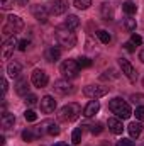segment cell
<instances>
[{
  "mask_svg": "<svg viewBox=\"0 0 144 146\" xmlns=\"http://www.w3.org/2000/svg\"><path fill=\"white\" fill-rule=\"evenodd\" d=\"M0 5L3 10H10L14 7V0H0Z\"/></svg>",
  "mask_w": 144,
  "mask_h": 146,
  "instance_id": "1f68e13d",
  "label": "cell"
},
{
  "mask_svg": "<svg viewBox=\"0 0 144 146\" xmlns=\"http://www.w3.org/2000/svg\"><path fill=\"white\" fill-rule=\"evenodd\" d=\"M98 110H100V104H98L97 100H90V102L85 106V109H83V115H85V117H93Z\"/></svg>",
  "mask_w": 144,
  "mask_h": 146,
  "instance_id": "2e32d148",
  "label": "cell"
},
{
  "mask_svg": "<svg viewBox=\"0 0 144 146\" xmlns=\"http://www.w3.org/2000/svg\"><path fill=\"white\" fill-rule=\"evenodd\" d=\"M56 39H58V42L61 44V46H65V48H73L75 44H76V36L73 34L70 29H63V27H58L56 29Z\"/></svg>",
  "mask_w": 144,
  "mask_h": 146,
  "instance_id": "277c9868",
  "label": "cell"
},
{
  "mask_svg": "<svg viewBox=\"0 0 144 146\" xmlns=\"http://www.w3.org/2000/svg\"><path fill=\"white\" fill-rule=\"evenodd\" d=\"M131 42H132L134 46H139V44L143 42V37L139 36V34H132V36H131Z\"/></svg>",
  "mask_w": 144,
  "mask_h": 146,
  "instance_id": "e575fe53",
  "label": "cell"
},
{
  "mask_svg": "<svg viewBox=\"0 0 144 146\" xmlns=\"http://www.w3.org/2000/svg\"><path fill=\"white\" fill-rule=\"evenodd\" d=\"M88 127H90V133H92V134H100V133L104 131V124H102V122H92Z\"/></svg>",
  "mask_w": 144,
  "mask_h": 146,
  "instance_id": "d4e9b609",
  "label": "cell"
},
{
  "mask_svg": "<svg viewBox=\"0 0 144 146\" xmlns=\"http://www.w3.org/2000/svg\"><path fill=\"white\" fill-rule=\"evenodd\" d=\"M59 56H61V51L58 49V48H49L48 51H46V60L48 61H51V63H54V61H58L59 60Z\"/></svg>",
  "mask_w": 144,
  "mask_h": 146,
  "instance_id": "ffe728a7",
  "label": "cell"
},
{
  "mask_svg": "<svg viewBox=\"0 0 144 146\" xmlns=\"http://www.w3.org/2000/svg\"><path fill=\"white\" fill-rule=\"evenodd\" d=\"M20 70H22V66L19 65V63H9V66H7V73H9V76H19L20 75Z\"/></svg>",
  "mask_w": 144,
  "mask_h": 146,
  "instance_id": "7402d4cb",
  "label": "cell"
},
{
  "mask_svg": "<svg viewBox=\"0 0 144 146\" xmlns=\"http://www.w3.org/2000/svg\"><path fill=\"white\" fill-rule=\"evenodd\" d=\"M127 131H129V134H131L132 139H137L141 136V133H143V124L141 122H131L129 127H127Z\"/></svg>",
  "mask_w": 144,
  "mask_h": 146,
  "instance_id": "ac0fdd59",
  "label": "cell"
},
{
  "mask_svg": "<svg viewBox=\"0 0 144 146\" xmlns=\"http://www.w3.org/2000/svg\"><path fill=\"white\" fill-rule=\"evenodd\" d=\"M122 9H124V12H126L127 15H132V14H136V10H137V7H136L134 2H126V3L122 5Z\"/></svg>",
  "mask_w": 144,
  "mask_h": 146,
  "instance_id": "603a6c76",
  "label": "cell"
},
{
  "mask_svg": "<svg viewBox=\"0 0 144 146\" xmlns=\"http://www.w3.org/2000/svg\"><path fill=\"white\" fill-rule=\"evenodd\" d=\"M81 134H83V129H81V127H76V129L73 131V134H71L73 145H80V143H81Z\"/></svg>",
  "mask_w": 144,
  "mask_h": 146,
  "instance_id": "cb8c5ba5",
  "label": "cell"
},
{
  "mask_svg": "<svg viewBox=\"0 0 144 146\" xmlns=\"http://www.w3.org/2000/svg\"><path fill=\"white\" fill-rule=\"evenodd\" d=\"M102 17L105 21H112L114 19V9H112V5L108 2H104L102 3Z\"/></svg>",
  "mask_w": 144,
  "mask_h": 146,
  "instance_id": "44dd1931",
  "label": "cell"
},
{
  "mask_svg": "<svg viewBox=\"0 0 144 146\" xmlns=\"http://www.w3.org/2000/svg\"><path fill=\"white\" fill-rule=\"evenodd\" d=\"M14 87H15V94L17 95H22V97L29 95V82H27V78H19Z\"/></svg>",
  "mask_w": 144,
  "mask_h": 146,
  "instance_id": "4fadbf2b",
  "label": "cell"
},
{
  "mask_svg": "<svg viewBox=\"0 0 144 146\" xmlns=\"http://www.w3.org/2000/svg\"><path fill=\"white\" fill-rule=\"evenodd\" d=\"M7 88H9V85H7V80H5V78H2V92L5 94V92H7Z\"/></svg>",
  "mask_w": 144,
  "mask_h": 146,
  "instance_id": "ab89813d",
  "label": "cell"
},
{
  "mask_svg": "<svg viewBox=\"0 0 144 146\" xmlns=\"http://www.w3.org/2000/svg\"><path fill=\"white\" fill-rule=\"evenodd\" d=\"M22 27H24V22L19 15H9L3 26V36H15V33H19Z\"/></svg>",
  "mask_w": 144,
  "mask_h": 146,
  "instance_id": "3957f363",
  "label": "cell"
},
{
  "mask_svg": "<svg viewBox=\"0 0 144 146\" xmlns=\"http://www.w3.org/2000/svg\"><path fill=\"white\" fill-rule=\"evenodd\" d=\"M108 109L112 110V114H115L119 119H129L131 117V107H129V104L126 102V100H122V99H112L110 102H108Z\"/></svg>",
  "mask_w": 144,
  "mask_h": 146,
  "instance_id": "7a4b0ae2",
  "label": "cell"
},
{
  "mask_svg": "<svg viewBox=\"0 0 144 146\" xmlns=\"http://www.w3.org/2000/svg\"><path fill=\"white\" fill-rule=\"evenodd\" d=\"M15 2H17L19 5H27V2H29V0H15Z\"/></svg>",
  "mask_w": 144,
  "mask_h": 146,
  "instance_id": "60d3db41",
  "label": "cell"
},
{
  "mask_svg": "<svg viewBox=\"0 0 144 146\" xmlns=\"http://www.w3.org/2000/svg\"><path fill=\"white\" fill-rule=\"evenodd\" d=\"M115 146H134V143H132L131 139H124V138H122L120 141H117V145Z\"/></svg>",
  "mask_w": 144,
  "mask_h": 146,
  "instance_id": "8d00e7d4",
  "label": "cell"
},
{
  "mask_svg": "<svg viewBox=\"0 0 144 146\" xmlns=\"http://www.w3.org/2000/svg\"><path fill=\"white\" fill-rule=\"evenodd\" d=\"M124 48H126L129 53H132V51H134V44H132L131 41H129V42H126V44H124Z\"/></svg>",
  "mask_w": 144,
  "mask_h": 146,
  "instance_id": "f35d334b",
  "label": "cell"
},
{
  "mask_svg": "<svg viewBox=\"0 0 144 146\" xmlns=\"http://www.w3.org/2000/svg\"><path fill=\"white\" fill-rule=\"evenodd\" d=\"M119 66H120V70H122V73L129 78V82H136L137 80V72H136V68L126 60V58H119Z\"/></svg>",
  "mask_w": 144,
  "mask_h": 146,
  "instance_id": "52a82bcc",
  "label": "cell"
},
{
  "mask_svg": "<svg viewBox=\"0 0 144 146\" xmlns=\"http://www.w3.org/2000/svg\"><path fill=\"white\" fill-rule=\"evenodd\" d=\"M97 36H98V39H100L104 44H108V42H110V39H112V36L108 34L107 31H98V33H97Z\"/></svg>",
  "mask_w": 144,
  "mask_h": 146,
  "instance_id": "f1b7e54d",
  "label": "cell"
},
{
  "mask_svg": "<svg viewBox=\"0 0 144 146\" xmlns=\"http://www.w3.org/2000/svg\"><path fill=\"white\" fill-rule=\"evenodd\" d=\"M22 139H24V141H32V139H36L34 129H26V131L22 133Z\"/></svg>",
  "mask_w": 144,
  "mask_h": 146,
  "instance_id": "83f0119b",
  "label": "cell"
},
{
  "mask_svg": "<svg viewBox=\"0 0 144 146\" xmlns=\"http://www.w3.org/2000/svg\"><path fill=\"white\" fill-rule=\"evenodd\" d=\"M80 114H81V107L76 102H71V104H66V106H63L59 109L58 119L63 121V122H73V121H76L80 117Z\"/></svg>",
  "mask_w": 144,
  "mask_h": 146,
  "instance_id": "6da1fadb",
  "label": "cell"
},
{
  "mask_svg": "<svg viewBox=\"0 0 144 146\" xmlns=\"http://www.w3.org/2000/svg\"><path fill=\"white\" fill-rule=\"evenodd\" d=\"M66 10H68L66 0H54V3H51V9H49V12L54 14V15H61V14H65Z\"/></svg>",
  "mask_w": 144,
  "mask_h": 146,
  "instance_id": "5bb4252c",
  "label": "cell"
},
{
  "mask_svg": "<svg viewBox=\"0 0 144 146\" xmlns=\"http://www.w3.org/2000/svg\"><path fill=\"white\" fill-rule=\"evenodd\" d=\"M92 5V0H75V7L80 10H87Z\"/></svg>",
  "mask_w": 144,
  "mask_h": 146,
  "instance_id": "4316f807",
  "label": "cell"
},
{
  "mask_svg": "<svg viewBox=\"0 0 144 146\" xmlns=\"http://www.w3.org/2000/svg\"><path fill=\"white\" fill-rule=\"evenodd\" d=\"M32 15H34V19H37L39 22H46L48 17H49V10H48L44 5L37 3V5L32 7Z\"/></svg>",
  "mask_w": 144,
  "mask_h": 146,
  "instance_id": "7c38bea8",
  "label": "cell"
},
{
  "mask_svg": "<svg viewBox=\"0 0 144 146\" xmlns=\"http://www.w3.org/2000/svg\"><path fill=\"white\" fill-rule=\"evenodd\" d=\"M0 145H5V136H0Z\"/></svg>",
  "mask_w": 144,
  "mask_h": 146,
  "instance_id": "7bdbcfd3",
  "label": "cell"
},
{
  "mask_svg": "<svg viewBox=\"0 0 144 146\" xmlns=\"http://www.w3.org/2000/svg\"><path fill=\"white\" fill-rule=\"evenodd\" d=\"M61 73L66 78H76L80 73V65L76 60H66L61 63Z\"/></svg>",
  "mask_w": 144,
  "mask_h": 146,
  "instance_id": "5b68a950",
  "label": "cell"
},
{
  "mask_svg": "<svg viewBox=\"0 0 144 146\" xmlns=\"http://www.w3.org/2000/svg\"><path fill=\"white\" fill-rule=\"evenodd\" d=\"M14 122H15L14 114H10V112H2L0 124H2V127H3V129H10V127H14Z\"/></svg>",
  "mask_w": 144,
  "mask_h": 146,
  "instance_id": "e0dca14e",
  "label": "cell"
},
{
  "mask_svg": "<svg viewBox=\"0 0 144 146\" xmlns=\"http://www.w3.org/2000/svg\"><path fill=\"white\" fill-rule=\"evenodd\" d=\"M76 61H78L80 68H88V66H92V60L87 58V56H81V58H78Z\"/></svg>",
  "mask_w": 144,
  "mask_h": 146,
  "instance_id": "f546056e",
  "label": "cell"
},
{
  "mask_svg": "<svg viewBox=\"0 0 144 146\" xmlns=\"http://www.w3.org/2000/svg\"><path fill=\"white\" fill-rule=\"evenodd\" d=\"M24 102H26L27 106H36V104H37V97H36V95H32V94H29V95L26 97V100H24Z\"/></svg>",
  "mask_w": 144,
  "mask_h": 146,
  "instance_id": "836d02e7",
  "label": "cell"
},
{
  "mask_svg": "<svg viewBox=\"0 0 144 146\" xmlns=\"http://www.w3.org/2000/svg\"><path fill=\"white\" fill-rule=\"evenodd\" d=\"M83 94H85L87 97L97 100V99L107 95L108 94V87H102V85H87V87L83 88Z\"/></svg>",
  "mask_w": 144,
  "mask_h": 146,
  "instance_id": "8992f818",
  "label": "cell"
},
{
  "mask_svg": "<svg viewBox=\"0 0 144 146\" xmlns=\"http://www.w3.org/2000/svg\"><path fill=\"white\" fill-rule=\"evenodd\" d=\"M136 19H131V17H127V19H124V27L127 29V31H136Z\"/></svg>",
  "mask_w": 144,
  "mask_h": 146,
  "instance_id": "484cf974",
  "label": "cell"
},
{
  "mask_svg": "<svg viewBox=\"0 0 144 146\" xmlns=\"http://www.w3.org/2000/svg\"><path fill=\"white\" fill-rule=\"evenodd\" d=\"M27 46H29V41H27V39H24V41H20V42H19V49H20V51H26V49H27Z\"/></svg>",
  "mask_w": 144,
  "mask_h": 146,
  "instance_id": "74e56055",
  "label": "cell"
},
{
  "mask_svg": "<svg viewBox=\"0 0 144 146\" xmlns=\"http://www.w3.org/2000/svg\"><path fill=\"white\" fill-rule=\"evenodd\" d=\"M136 117H137L139 121H144V106H139V107L136 109Z\"/></svg>",
  "mask_w": 144,
  "mask_h": 146,
  "instance_id": "d590c367",
  "label": "cell"
},
{
  "mask_svg": "<svg viewBox=\"0 0 144 146\" xmlns=\"http://www.w3.org/2000/svg\"><path fill=\"white\" fill-rule=\"evenodd\" d=\"M139 60H141V61L144 63V49L141 51V53H139Z\"/></svg>",
  "mask_w": 144,
  "mask_h": 146,
  "instance_id": "b9f144b4",
  "label": "cell"
},
{
  "mask_svg": "<svg viewBox=\"0 0 144 146\" xmlns=\"http://www.w3.org/2000/svg\"><path fill=\"white\" fill-rule=\"evenodd\" d=\"M31 82L37 88H44L48 85V82H49V76H48V73L44 72V70H34L32 76H31Z\"/></svg>",
  "mask_w": 144,
  "mask_h": 146,
  "instance_id": "ba28073f",
  "label": "cell"
},
{
  "mask_svg": "<svg viewBox=\"0 0 144 146\" xmlns=\"http://www.w3.org/2000/svg\"><path fill=\"white\" fill-rule=\"evenodd\" d=\"M54 92L58 94V95H68V94H71V83L68 82V80H58V82H54Z\"/></svg>",
  "mask_w": 144,
  "mask_h": 146,
  "instance_id": "8fae6325",
  "label": "cell"
},
{
  "mask_svg": "<svg viewBox=\"0 0 144 146\" xmlns=\"http://www.w3.org/2000/svg\"><path fill=\"white\" fill-rule=\"evenodd\" d=\"M24 117H26V121H36L37 114L34 110H26V112H24Z\"/></svg>",
  "mask_w": 144,
  "mask_h": 146,
  "instance_id": "d6a6232c",
  "label": "cell"
},
{
  "mask_svg": "<svg viewBox=\"0 0 144 146\" xmlns=\"http://www.w3.org/2000/svg\"><path fill=\"white\" fill-rule=\"evenodd\" d=\"M15 46H19V42H17L15 36L5 39V41H3V48H2V56H3L5 60H7V58H10V56H12V53H14V48H15Z\"/></svg>",
  "mask_w": 144,
  "mask_h": 146,
  "instance_id": "9c48e42d",
  "label": "cell"
},
{
  "mask_svg": "<svg viewBox=\"0 0 144 146\" xmlns=\"http://www.w3.org/2000/svg\"><path fill=\"white\" fill-rule=\"evenodd\" d=\"M65 27L70 29V31H76L80 27V19L76 15H68L66 21H65Z\"/></svg>",
  "mask_w": 144,
  "mask_h": 146,
  "instance_id": "d6986e66",
  "label": "cell"
},
{
  "mask_svg": "<svg viewBox=\"0 0 144 146\" xmlns=\"http://www.w3.org/2000/svg\"><path fill=\"white\" fill-rule=\"evenodd\" d=\"M39 106H41V112H44V114H51V112H54V109H56V100H54L51 95H46V97L41 99Z\"/></svg>",
  "mask_w": 144,
  "mask_h": 146,
  "instance_id": "30bf717a",
  "label": "cell"
},
{
  "mask_svg": "<svg viewBox=\"0 0 144 146\" xmlns=\"http://www.w3.org/2000/svg\"><path fill=\"white\" fill-rule=\"evenodd\" d=\"M54 146H65V145H61V143H58V145H54Z\"/></svg>",
  "mask_w": 144,
  "mask_h": 146,
  "instance_id": "ee69618b",
  "label": "cell"
},
{
  "mask_svg": "<svg viewBox=\"0 0 144 146\" xmlns=\"http://www.w3.org/2000/svg\"><path fill=\"white\" fill-rule=\"evenodd\" d=\"M107 126H108V129H110L114 134H122V131H124L122 121H120L119 117H110V119L107 121Z\"/></svg>",
  "mask_w": 144,
  "mask_h": 146,
  "instance_id": "9a60e30c",
  "label": "cell"
},
{
  "mask_svg": "<svg viewBox=\"0 0 144 146\" xmlns=\"http://www.w3.org/2000/svg\"><path fill=\"white\" fill-rule=\"evenodd\" d=\"M48 134H51V136H58V134H59V126L54 124V122H51L49 127H48Z\"/></svg>",
  "mask_w": 144,
  "mask_h": 146,
  "instance_id": "4dcf8cb0",
  "label": "cell"
}]
</instances>
